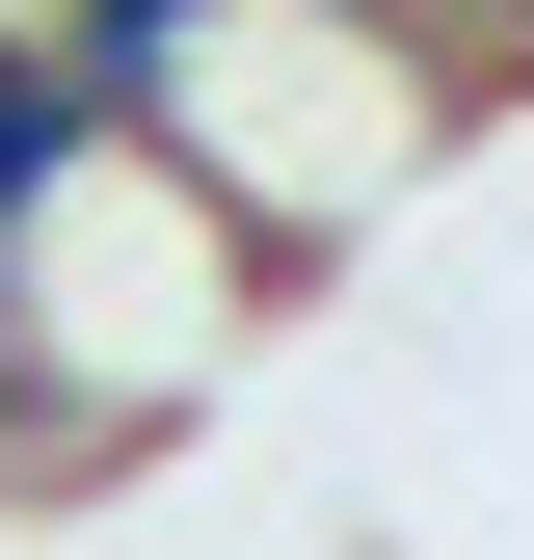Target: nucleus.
I'll use <instances>...</instances> for the list:
<instances>
[{"label":"nucleus","mask_w":534,"mask_h":560,"mask_svg":"<svg viewBox=\"0 0 534 560\" xmlns=\"http://www.w3.org/2000/svg\"><path fill=\"white\" fill-rule=\"evenodd\" d=\"M81 161H107V107H81V54H54L27 0H0V241H27V214H54Z\"/></svg>","instance_id":"f03ea898"},{"label":"nucleus","mask_w":534,"mask_h":560,"mask_svg":"<svg viewBox=\"0 0 534 560\" xmlns=\"http://www.w3.org/2000/svg\"><path fill=\"white\" fill-rule=\"evenodd\" d=\"M161 133L187 187H214L241 214V267L267 294H321V267H348L400 187H428V133H454V81L400 27H348V0H187V54H161Z\"/></svg>","instance_id":"f257e3e1"},{"label":"nucleus","mask_w":534,"mask_h":560,"mask_svg":"<svg viewBox=\"0 0 534 560\" xmlns=\"http://www.w3.org/2000/svg\"><path fill=\"white\" fill-rule=\"evenodd\" d=\"M348 27H400L428 81H534V0H348Z\"/></svg>","instance_id":"7ed1b4c3"}]
</instances>
